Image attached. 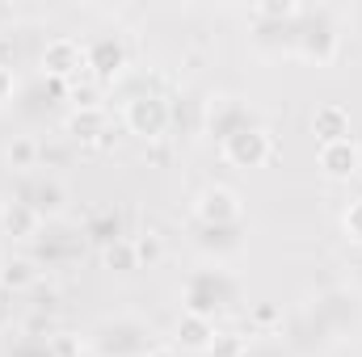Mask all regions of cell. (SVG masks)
<instances>
[{
	"mask_svg": "<svg viewBox=\"0 0 362 357\" xmlns=\"http://www.w3.org/2000/svg\"><path fill=\"white\" fill-rule=\"evenodd\" d=\"M320 173L329 181H350L362 169V147L354 139H337V143H320Z\"/></svg>",
	"mask_w": 362,
	"mask_h": 357,
	"instance_id": "5b68a950",
	"label": "cell"
},
{
	"mask_svg": "<svg viewBox=\"0 0 362 357\" xmlns=\"http://www.w3.org/2000/svg\"><path fill=\"white\" fill-rule=\"evenodd\" d=\"M68 131L72 135H81L85 143H97L105 131H101V109H76L72 114V122H68Z\"/></svg>",
	"mask_w": 362,
	"mask_h": 357,
	"instance_id": "7c38bea8",
	"label": "cell"
},
{
	"mask_svg": "<svg viewBox=\"0 0 362 357\" xmlns=\"http://www.w3.org/2000/svg\"><path fill=\"white\" fill-rule=\"evenodd\" d=\"M72 101H76V109H101V85H76Z\"/></svg>",
	"mask_w": 362,
	"mask_h": 357,
	"instance_id": "d6986e66",
	"label": "cell"
},
{
	"mask_svg": "<svg viewBox=\"0 0 362 357\" xmlns=\"http://www.w3.org/2000/svg\"><path fill=\"white\" fill-rule=\"evenodd\" d=\"M253 13H257V17H270V21H286V17L299 13V4H295V0H266V4H257Z\"/></svg>",
	"mask_w": 362,
	"mask_h": 357,
	"instance_id": "e0dca14e",
	"label": "cell"
},
{
	"mask_svg": "<svg viewBox=\"0 0 362 357\" xmlns=\"http://www.w3.org/2000/svg\"><path fill=\"white\" fill-rule=\"evenodd\" d=\"M194 210H198V219H202L206 227H232V223H240V214H245L240 198H236L228 185H206V189L198 193Z\"/></svg>",
	"mask_w": 362,
	"mask_h": 357,
	"instance_id": "277c9868",
	"label": "cell"
},
{
	"mask_svg": "<svg viewBox=\"0 0 362 357\" xmlns=\"http://www.w3.org/2000/svg\"><path fill=\"white\" fill-rule=\"evenodd\" d=\"M38 223H42V214H38L30 202H8V206L0 210V227H4V236H13V240H30V236L38 231Z\"/></svg>",
	"mask_w": 362,
	"mask_h": 357,
	"instance_id": "30bf717a",
	"label": "cell"
},
{
	"mask_svg": "<svg viewBox=\"0 0 362 357\" xmlns=\"http://www.w3.org/2000/svg\"><path fill=\"white\" fill-rule=\"evenodd\" d=\"M177 345L181 349H189V353H211V345H215V324L206 320V315H181L177 320Z\"/></svg>",
	"mask_w": 362,
	"mask_h": 357,
	"instance_id": "9c48e42d",
	"label": "cell"
},
{
	"mask_svg": "<svg viewBox=\"0 0 362 357\" xmlns=\"http://www.w3.org/2000/svg\"><path fill=\"white\" fill-rule=\"evenodd\" d=\"M346 236H350L354 244H362V198L350 202V210H346Z\"/></svg>",
	"mask_w": 362,
	"mask_h": 357,
	"instance_id": "ffe728a7",
	"label": "cell"
},
{
	"mask_svg": "<svg viewBox=\"0 0 362 357\" xmlns=\"http://www.w3.org/2000/svg\"><path fill=\"white\" fill-rule=\"evenodd\" d=\"M38 214H55V210H64V189L55 185V181H47V185H38L34 189V202H30Z\"/></svg>",
	"mask_w": 362,
	"mask_h": 357,
	"instance_id": "2e32d148",
	"label": "cell"
},
{
	"mask_svg": "<svg viewBox=\"0 0 362 357\" xmlns=\"http://www.w3.org/2000/svg\"><path fill=\"white\" fill-rule=\"evenodd\" d=\"M13 89H17V76H13V68H4V63H0V105L13 97Z\"/></svg>",
	"mask_w": 362,
	"mask_h": 357,
	"instance_id": "7402d4cb",
	"label": "cell"
},
{
	"mask_svg": "<svg viewBox=\"0 0 362 357\" xmlns=\"http://www.w3.org/2000/svg\"><path fill=\"white\" fill-rule=\"evenodd\" d=\"M38 156H42V147H38L30 135H17V139L8 143V164H13V169H34Z\"/></svg>",
	"mask_w": 362,
	"mask_h": 357,
	"instance_id": "9a60e30c",
	"label": "cell"
},
{
	"mask_svg": "<svg viewBox=\"0 0 362 357\" xmlns=\"http://www.w3.org/2000/svg\"><path fill=\"white\" fill-rule=\"evenodd\" d=\"M51 353L55 357H81V341H76L72 332H59V337L51 341Z\"/></svg>",
	"mask_w": 362,
	"mask_h": 357,
	"instance_id": "44dd1931",
	"label": "cell"
},
{
	"mask_svg": "<svg viewBox=\"0 0 362 357\" xmlns=\"http://www.w3.org/2000/svg\"><path fill=\"white\" fill-rule=\"evenodd\" d=\"M245 353V341L236 332H215V345H211V357H240Z\"/></svg>",
	"mask_w": 362,
	"mask_h": 357,
	"instance_id": "ac0fdd59",
	"label": "cell"
},
{
	"mask_svg": "<svg viewBox=\"0 0 362 357\" xmlns=\"http://www.w3.org/2000/svg\"><path fill=\"white\" fill-rule=\"evenodd\" d=\"M144 357H173V349H148Z\"/></svg>",
	"mask_w": 362,
	"mask_h": 357,
	"instance_id": "cb8c5ba5",
	"label": "cell"
},
{
	"mask_svg": "<svg viewBox=\"0 0 362 357\" xmlns=\"http://www.w3.org/2000/svg\"><path fill=\"white\" fill-rule=\"evenodd\" d=\"M89 68V47L85 42H76V38H51L47 42V51H42V72L51 76V80H72L76 72H85Z\"/></svg>",
	"mask_w": 362,
	"mask_h": 357,
	"instance_id": "7a4b0ae2",
	"label": "cell"
},
{
	"mask_svg": "<svg viewBox=\"0 0 362 357\" xmlns=\"http://www.w3.org/2000/svg\"><path fill=\"white\" fill-rule=\"evenodd\" d=\"M127 131L139 139H160L169 131V105L152 92H139L127 101Z\"/></svg>",
	"mask_w": 362,
	"mask_h": 357,
	"instance_id": "3957f363",
	"label": "cell"
},
{
	"mask_svg": "<svg viewBox=\"0 0 362 357\" xmlns=\"http://www.w3.org/2000/svg\"><path fill=\"white\" fill-rule=\"evenodd\" d=\"M253 320H257V324H274V320H278V307H274V303H262V307L253 311Z\"/></svg>",
	"mask_w": 362,
	"mask_h": 357,
	"instance_id": "603a6c76",
	"label": "cell"
},
{
	"mask_svg": "<svg viewBox=\"0 0 362 357\" xmlns=\"http://www.w3.org/2000/svg\"><path fill=\"white\" fill-rule=\"evenodd\" d=\"M274 156V139L266 126H240L236 135H228L223 139V160L232 164V169H262L266 160Z\"/></svg>",
	"mask_w": 362,
	"mask_h": 357,
	"instance_id": "6da1fadb",
	"label": "cell"
},
{
	"mask_svg": "<svg viewBox=\"0 0 362 357\" xmlns=\"http://www.w3.org/2000/svg\"><path fill=\"white\" fill-rule=\"evenodd\" d=\"M299 55L312 59V63H333L337 59V34H333V25H308L299 34Z\"/></svg>",
	"mask_w": 362,
	"mask_h": 357,
	"instance_id": "ba28073f",
	"label": "cell"
},
{
	"mask_svg": "<svg viewBox=\"0 0 362 357\" xmlns=\"http://www.w3.org/2000/svg\"><path fill=\"white\" fill-rule=\"evenodd\" d=\"M105 269H114V273H131V269H139L131 240H114V244H105Z\"/></svg>",
	"mask_w": 362,
	"mask_h": 357,
	"instance_id": "5bb4252c",
	"label": "cell"
},
{
	"mask_svg": "<svg viewBox=\"0 0 362 357\" xmlns=\"http://www.w3.org/2000/svg\"><path fill=\"white\" fill-rule=\"evenodd\" d=\"M30 282H34V265H30L25 257H13V261L0 265V286H8V290H25Z\"/></svg>",
	"mask_w": 362,
	"mask_h": 357,
	"instance_id": "4fadbf2b",
	"label": "cell"
},
{
	"mask_svg": "<svg viewBox=\"0 0 362 357\" xmlns=\"http://www.w3.org/2000/svg\"><path fill=\"white\" fill-rule=\"evenodd\" d=\"M131 248H135V261H139V269H144V265L152 269L160 257H165V244H160V236H156L152 227H148V231H139V236L131 240Z\"/></svg>",
	"mask_w": 362,
	"mask_h": 357,
	"instance_id": "8fae6325",
	"label": "cell"
},
{
	"mask_svg": "<svg viewBox=\"0 0 362 357\" xmlns=\"http://www.w3.org/2000/svg\"><path fill=\"white\" fill-rule=\"evenodd\" d=\"M312 135L320 143H337V139H350V109L341 101H325L316 114H312Z\"/></svg>",
	"mask_w": 362,
	"mask_h": 357,
	"instance_id": "52a82bcc",
	"label": "cell"
},
{
	"mask_svg": "<svg viewBox=\"0 0 362 357\" xmlns=\"http://www.w3.org/2000/svg\"><path fill=\"white\" fill-rule=\"evenodd\" d=\"M89 68H93V76H97V85L118 80L122 68H127V47L118 38H93L89 42Z\"/></svg>",
	"mask_w": 362,
	"mask_h": 357,
	"instance_id": "8992f818",
	"label": "cell"
}]
</instances>
